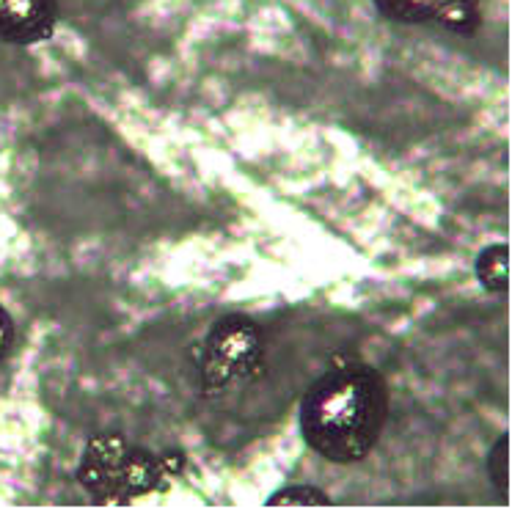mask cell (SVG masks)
<instances>
[{
    "mask_svg": "<svg viewBox=\"0 0 512 512\" xmlns=\"http://www.w3.org/2000/svg\"><path fill=\"white\" fill-rule=\"evenodd\" d=\"M386 411L389 397L375 369H331L303 397L301 433L317 455L347 466L378 444Z\"/></svg>",
    "mask_w": 512,
    "mask_h": 512,
    "instance_id": "cell-1",
    "label": "cell"
},
{
    "mask_svg": "<svg viewBox=\"0 0 512 512\" xmlns=\"http://www.w3.org/2000/svg\"><path fill=\"white\" fill-rule=\"evenodd\" d=\"M262 358V334L251 320L226 317L212 328L204 345V380L212 386H226L243 378Z\"/></svg>",
    "mask_w": 512,
    "mask_h": 512,
    "instance_id": "cell-2",
    "label": "cell"
},
{
    "mask_svg": "<svg viewBox=\"0 0 512 512\" xmlns=\"http://www.w3.org/2000/svg\"><path fill=\"white\" fill-rule=\"evenodd\" d=\"M375 3L380 12L397 23H435L460 36L477 34L482 23L479 0H375Z\"/></svg>",
    "mask_w": 512,
    "mask_h": 512,
    "instance_id": "cell-3",
    "label": "cell"
},
{
    "mask_svg": "<svg viewBox=\"0 0 512 512\" xmlns=\"http://www.w3.org/2000/svg\"><path fill=\"white\" fill-rule=\"evenodd\" d=\"M56 28V0H0V42L34 45Z\"/></svg>",
    "mask_w": 512,
    "mask_h": 512,
    "instance_id": "cell-4",
    "label": "cell"
},
{
    "mask_svg": "<svg viewBox=\"0 0 512 512\" xmlns=\"http://www.w3.org/2000/svg\"><path fill=\"white\" fill-rule=\"evenodd\" d=\"M477 276L485 290L504 292L510 287V248L507 245H490L477 259Z\"/></svg>",
    "mask_w": 512,
    "mask_h": 512,
    "instance_id": "cell-5",
    "label": "cell"
},
{
    "mask_svg": "<svg viewBox=\"0 0 512 512\" xmlns=\"http://www.w3.org/2000/svg\"><path fill=\"white\" fill-rule=\"evenodd\" d=\"M268 507H331V499L320 488L312 485H295L273 493L268 499Z\"/></svg>",
    "mask_w": 512,
    "mask_h": 512,
    "instance_id": "cell-6",
    "label": "cell"
},
{
    "mask_svg": "<svg viewBox=\"0 0 512 512\" xmlns=\"http://www.w3.org/2000/svg\"><path fill=\"white\" fill-rule=\"evenodd\" d=\"M488 471H490V482L507 496V485H510V441L507 435L501 438L499 444L493 446L488 460Z\"/></svg>",
    "mask_w": 512,
    "mask_h": 512,
    "instance_id": "cell-7",
    "label": "cell"
},
{
    "mask_svg": "<svg viewBox=\"0 0 512 512\" xmlns=\"http://www.w3.org/2000/svg\"><path fill=\"white\" fill-rule=\"evenodd\" d=\"M14 342V323L9 314L0 309V361L9 356V350H12Z\"/></svg>",
    "mask_w": 512,
    "mask_h": 512,
    "instance_id": "cell-8",
    "label": "cell"
}]
</instances>
